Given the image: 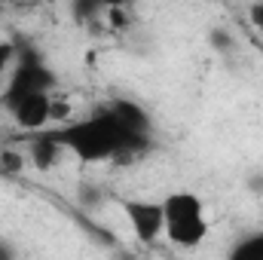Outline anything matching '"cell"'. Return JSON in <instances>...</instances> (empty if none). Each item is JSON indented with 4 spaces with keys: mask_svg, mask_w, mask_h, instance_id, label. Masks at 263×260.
Returning a JSON list of instances; mask_svg holds the SVG:
<instances>
[{
    "mask_svg": "<svg viewBox=\"0 0 263 260\" xmlns=\"http://www.w3.org/2000/svg\"><path fill=\"white\" fill-rule=\"evenodd\" d=\"M46 132L62 147V153H73L83 162L120 159V156H129L135 150H144L150 141V138L132 135L107 107H101L98 114H92L86 120H67V123Z\"/></svg>",
    "mask_w": 263,
    "mask_h": 260,
    "instance_id": "obj_1",
    "label": "cell"
},
{
    "mask_svg": "<svg viewBox=\"0 0 263 260\" xmlns=\"http://www.w3.org/2000/svg\"><path fill=\"white\" fill-rule=\"evenodd\" d=\"M162 211H165V242L181 248V251H193L208 239V211L202 196L193 190H172L162 199Z\"/></svg>",
    "mask_w": 263,
    "mask_h": 260,
    "instance_id": "obj_2",
    "label": "cell"
},
{
    "mask_svg": "<svg viewBox=\"0 0 263 260\" xmlns=\"http://www.w3.org/2000/svg\"><path fill=\"white\" fill-rule=\"evenodd\" d=\"M52 89H55V73L43 65L40 55L25 52L15 59V65H12L3 89H0V104H9L15 98L34 95V92H52Z\"/></svg>",
    "mask_w": 263,
    "mask_h": 260,
    "instance_id": "obj_3",
    "label": "cell"
},
{
    "mask_svg": "<svg viewBox=\"0 0 263 260\" xmlns=\"http://www.w3.org/2000/svg\"><path fill=\"white\" fill-rule=\"evenodd\" d=\"M123 214L129 224L132 236L153 248L156 242L165 239V211H162V199H126L123 202Z\"/></svg>",
    "mask_w": 263,
    "mask_h": 260,
    "instance_id": "obj_4",
    "label": "cell"
},
{
    "mask_svg": "<svg viewBox=\"0 0 263 260\" xmlns=\"http://www.w3.org/2000/svg\"><path fill=\"white\" fill-rule=\"evenodd\" d=\"M52 107H55L52 92H34V95H25V98H15V101L3 104V110L12 117V123L18 129L31 132V135L52 129Z\"/></svg>",
    "mask_w": 263,
    "mask_h": 260,
    "instance_id": "obj_5",
    "label": "cell"
},
{
    "mask_svg": "<svg viewBox=\"0 0 263 260\" xmlns=\"http://www.w3.org/2000/svg\"><path fill=\"white\" fill-rule=\"evenodd\" d=\"M107 110L132 132V135H138V138H150V132H153V123H150V114L138 104V101H132V98H114L110 104H107Z\"/></svg>",
    "mask_w": 263,
    "mask_h": 260,
    "instance_id": "obj_6",
    "label": "cell"
},
{
    "mask_svg": "<svg viewBox=\"0 0 263 260\" xmlns=\"http://www.w3.org/2000/svg\"><path fill=\"white\" fill-rule=\"evenodd\" d=\"M59 156H62V147L52 141L49 132H40V135L31 138V162H34V165L49 169V165L59 162Z\"/></svg>",
    "mask_w": 263,
    "mask_h": 260,
    "instance_id": "obj_7",
    "label": "cell"
},
{
    "mask_svg": "<svg viewBox=\"0 0 263 260\" xmlns=\"http://www.w3.org/2000/svg\"><path fill=\"white\" fill-rule=\"evenodd\" d=\"M227 260H263V230L236 239L227 251Z\"/></svg>",
    "mask_w": 263,
    "mask_h": 260,
    "instance_id": "obj_8",
    "label": "cell"
},
{
    "mask_svg": "<svg viewBox=\"0 0 263 260\" xmlns=\"http://www.w3.org/2000/svg\"><path fill=\"white\" fill-rule=\"evenodd\" d=\"M15 46L12 43H6V40H0V89H3V83H6V77H9V70L15 65Z\"/></svg>",
    "mask_w": 263,
    "mask_h": 260,
    "instance_id": "obj_9",
    "label": "cell"
},
{
    "mask_svg": "<svg viewBox=\"0 0 263 260\" xmlns=\"http://www.w3.org/2000/svg\"><path fill=\"white\" fill-rule=\"evenodd\" d=\"M211 46H214L217 52H233V49H236V37H233L227 28H214V31H211Z\"/></svg>",
    "mask_w": 263,
    "mask_h": 260,
    "instance_id": "obj_10",
    "label": "cell"
},
{
    "mask_svg": "<svg viewBox=\"0 0 263 260\" xmlns=\"http://www.w3.org/2000/svg\"><path fill=\"white\" fill-rule=\"evenodd\" d=\"M104 12V6H92V3H77L73 6V15L80 18V22H89V18H95V15H101Z\"/></svg>",
    "mask_w": 263,
    "mask_h": 260,
    "instance_id": "obj_11",
    "label": "cell"
},
{
    "mask_svg": "<svg viewBox=\"0 0 263 260\" xmlns=\"http://www.w3.org/2000/svg\"><path fill=\"white\" fill-rule=\"evenodd\" d=\"M248 22L254 25L257 34H263V3H251L248 6Z\"/></svg>",
    "mask_w": 263,
    "mask_h": 260,
    "instance_id": "obj_12",
    "label": "cell"
},
{
    "mask_svg": "<svg viewBox=\"0 0 263 260\" xmlns=\"http://www.w3.org/2000/svg\"><path fill=\"white\" fill-rule=\"evenodd\" d=\"M0 260H18V254H15V245H12L9 239H3V236H0Z\"/></svg>",
    "mask_w": 263,
    "mask_h": 260,
    "instance_id": "obj_13",
    "label": "cell"
},
{
    "mask_svg": "<svg viewBox=\"0 0 263 260\" xmlns=\"http://www.w3.org/2000/svg\"><path fill=\"white\" fill-rule=\"evenodd\" d=\"M0 12H3V6H0Z\"/></svg>",
    "mask_w": 263,
    "mask_h": 260,
    "instance_id": "obj_14",
    "label": "cell"
}]
</instances>
